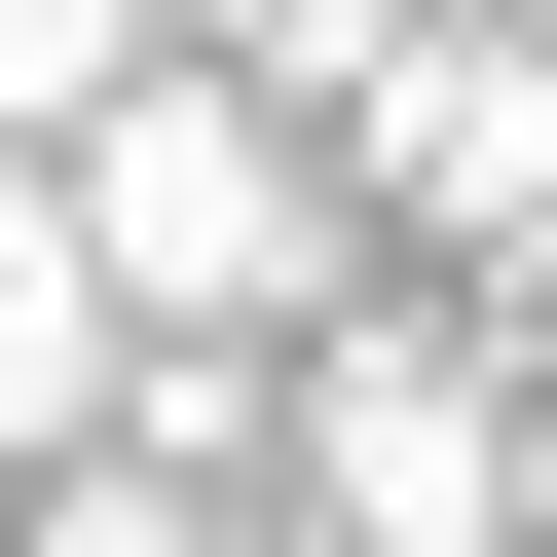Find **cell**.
<instances>
[{
  "label": "cell",
  "mask_w": 557,
  "mask_h": 557,
  "mask_svg": "<svg viewBox=\"0 0 557 557\" xmlns=\"http://www.w3.org/2000/svg\"><path fill=\"white\" fill-rule=\"evenodd\" d=\"M38 223H75V298H112V335H186V372H223V335H335V149H298V112H223L186 38L38 149Z\"/></svg>",
  "instance_id": "1"
},
{
  "label": "cell",
  "mask_w": 557,
  "mask_h": 557,
  "mask_svg": "<svg viewBox=\"0 0 557 557\" xmlns=\"http://www.w3.org/2000/svg\"><path fill=\"white\" fill-rule=\"evenodd\" d=\"M298 520H335V557H520V520H557L520 335H298Z\"/></svg>",
  "instance_id": "2"
},
{
  "label": "cell",
  "mask_w": 557,
  "mask_h": 557,
  "mask_svg": "<svg viewBox=\"0 0 557 557\" xmlns=\"http://www.w3.org/2000/svg\"><path fill=\"white\" fill-rule=\"evenodd\" d=\"M335 223H446L483 298H557V38L520 0H409V38L335 75Z\"/></svg>",
  "instance_id": "3"
},
{
  "label": "cell",
  "mask_w": 557,
  "mask_h": 557,
  "mask_svg": "<svg viewBox=\"0 0 557 557\" xmlns=\"http://www.w3.org/2000/svg\"><path fill=\"white\" fill-rule=\"evenodd\" d=\"M112 372H149V335L75 298V223H38V149H0V446H112Z\"/></svg>",
  "instance_id": "4"
},
{
  "label": "cell",
  "mask_w": 557,
  "mask_h": 557,
  "mask_svg": "<svg viewBox=\"0 0 557 557\" xmlns=\"http://www.w3.org/2000/svg\"><path fill=\"white\" fill-rule=\"evenodd\" d=\"M149 38H186V75H223V112H298V149H335V75H372V38H409V0H149Z\"/></svg>",
  "instance_id": "5"
},
{
  "label": "cell",
  "mask_w": 557,
  "mask_h": 557,
  "mask_svg": "<svg viewBox=\"0 0 557 557\" xmlns=\"http://www.w3.org/2000/svg\"><path fill=\"white\" fill-rule=\"evenodd\" d=\"M0 557H223V483H186V446H38V520H0Z\"/></svg>",
  "instance_id": "6"
},
{
  "label": "cell",
  "mask_w": 557,
  "mask_h": 557,
  "mask_svg": "<svg viewBox=\"0 0 557 557\" xmlns=\"http://www.w3.org/2000/svg\"><path fill=\"white\" fill-rule=\"evenodd\" d=\"M112 75H149V0H0V149H75Z\"/></svg>",
  "instance_id": "7"
},
{
  "label": "cell",
  "mask_w": 557,
  "mask_h": 557,
  "mask_svg": "<svg viewBox=\"0 0 557 557\" xmlns=\"http://www.w3.org/2000/svg\"><path fill=\"white\" fill-rule=\"evenodd\" d=\"M520 38H557V0H520Z\"/></svg>",
  "instance_id": "8"
},
{
  "label": "cell",
  "mask_w": 557,
  "mask_h": 557,
  "mask_svg": "<svg viewBox=\"0 0 557 557\" xmlns=\"http://www.w3.org/2000/svg\"><path fill=\"white\" fill-rule=\"evenodd\" d=\"M520 335H557V298H520Z\"/></svg>",
  "instance_id": "9"
}]
</instances>
